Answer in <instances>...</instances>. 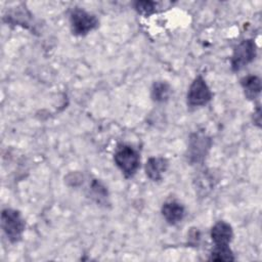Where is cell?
<instances>
[{
	"mask_svg": "<svg viewBox=\"0 0 262 262\" xmlns=\"http://www.w3.org/2000/svg\"><path fill=\"white\" fill-rule=\"evenodd\" d=\"M241 85L243 87L246 97L250 100L257 98L261 92V80L255 75H249L241 80Z\"/></svg>",
	"mask_w": 262,
	"mask_h": 262,
	"instance_id": "cell-10",
	"label": "cell"
},
{
	"mask_svg": "<svg viewBox=\"0 0 262 262\" xmlns=\"http://www.w3.org/2000/svg\"><path fill=\"white\" fill-rule=\"evenodd\" d=\"M233 237L231 226L224 222H217L211 229V238L215 246H228Z\"/></svg>",
	"mask_w": 262,
	"mask_h": 262,
	"instance_id": "cell-7",
	"label": "cell"
},
{
	"mask_svg": "<svg viewBox=\"0 0 262 262\" xmlns=\"http://www.w3.org/2000/svg\"><path fill=\"white\" fill-rule=\"evenodd\" d=\"M90 190H91V195L92 198L97 202V203H102L106 200L107 198V190L106 188L100 183L98 180L94 179L91 184H90Z\"/></svg>",
	"mask_w": 262,
	"mask_h": 262,
	"instance_id": "cell-13",
	"label": "cell"
},
{
	"mask_svg": "<svg viewBox=\"0 0 262 262\" xmlns=\"http://www.w3.org/2000/svg\"><path fill=\"white\" fill-rule=\"evenodd\" d=\"M157 4L152 1H136L134 2L135 10L142 15H150L156 11Z\"/></svg>",
	"mask_w": 262,
	"mask_h": 262,
	"instance_id": "cell-14",
	"label": "cell"
},
{
	"mask_svg": "<svg viewBox=\"0 0 262 262\" xmlns=\"http://www.w3.org/2000/svg\"><path fill=\"white\" fill-rule=\"evenodd\" d=\"M171 93L170 85L165 81H157L151 87V98L156 102H164L169 99Z\"/></svg>",
	"mask_w": 262,
	"mask_h": 262,
	"instance_id": "cell-11",
	"label": "cell"
},
{
	"mask_svg": "<svg viewBox=\"0 0 262 262\" xmlns=\"http://www.w3.org/2000/svg\"><path fill=\"white\" fill-rule=\"evenodd\" d=\"M162 215L169 224H176L180 222L185 215L184 207L175 201L166 202L162 207Z\"/></svg>",
	"mask_w": 262,
	"mask_h": 262,
	"instance_id": "cell-9",
	"label": "cell"
},
{
	"mask_svg": "<svg viewBox=\"0 0 262 262\" xmlns=\"http://www.w3.org/2000/svg\"><path fill=\"white\" fill-rule=\"evenodd\" d=\"M212 146V139L206 133L198 131L189 136L186 151L187 161L190 164L203 163Z\"/></svg>",
	"mask_w": 262,
	"mask_h": 262,
	"instance_id": "cell-1",
	"label": "cell"
},
{
	"mask_svg": "<svg viewBox=\"0 0 262 262\" xmlns=\"http://www.w3.org/2000/svg\"><path fill=\"white\" fill-rule=\"evenodd\" d=\"M235 258L228 246H215L211 252L210 260L213 261H233Z\"/></svg>",
	"mask_w": 262,
	"mask_h": 262,
	"instance_id": "cell-12",
	"label": "cell"
},
{
	"mask_svg": "<svg viewBox=\"0 0 262 262\" xmlns=\"http://www.w3.org/2000/svg\"><path fill=\"white\" fill-rule=\"evenodd\" d=\"M114 160L118 168L127 178L132 177L139 168L140 160L138 152L127 144L118 145L114 155Z\"/></svg>",
	"mask_w": 262,
	"mask_h": 262,
	"instance_id": "cell-2",
	"label": "cell"
},
{
	"mask_svg": "<svg viewBox=\"0 0 262 262\" xmlns=\"http://www.w3.org/2000/svg\"><path fill=\"white\" fill-rule=\"evenodd\" d=\"M168 161L162 157L149 158L145 164V173L152 181H159L163 178L168 169Z\"/></svg>",
	"mask_w": 262,
	"mask_h": 262,
	"instance_id": "cell-8",
	"label": "cell"
},
{
	"mask_svg": "<svg viewBox=\"0 0 262 262\" xmlns=\"http://www.w3.org/2000/svg\"><path fill=\"white\" fill-rule=\"evenodd\" d=\"M257 53L256 44L252 39L242 41L233 49L231 56V68L234 72L242 70L248 63L254 60Z\"/></svg>",
	"mask_w": 262,
	"mask_h": 262,
	"instance_id": "cell-5",
	"label": "cell"
},
{
	"mask_svg": "<svg viewBox=\"0 0 262 262\" xmlns=\"http://www.w3.org/2000/svg\"><path fill=\"white\" fill-rule=\"evenodd\" d=\"M1 227L10 243H17L25 230V220L13 209H4L1 213Z\"/></svg>",
	"mask_w": 262,
	"mask_h": 262,
	"instance_id": "cell-3",
	"label": "cell"
},
{
	"mask_svg": "<svg viewBox=\"0 0 262 262\" xmlns=\"http://www.w3.org/2000/svg\"><path fill=\"white\" fill-rule=\"evenodd\" d=\"M71 30L77 36H84L94 30L98 20L96 16L81 8H75L70 15Z\"/></svg>",
	"mask_w": 262,
	"mask_h": 262,
	"instance_id": "cell-4",
	"label": "cell"
},
{
	"mask_svg": "<svg viewBox=\"0 0 262 262\" xmlns=\"http://www.w3.org/2000/svg\"><path fill=\"white\" fill-rule=\"evenodd\" d=\"M212 98V92L202 76H198L189 86L187 92V103L190 106L207 104Z\"/></svg>",
	"mask_w": 262,
	"mask_h": 262,
	"instance_id": "cell-6",
	"label": "cell"
}]
</instances>
